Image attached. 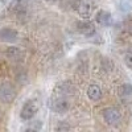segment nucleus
<instances>
[{
  "label": "nucleus",
  "mask_w": 132,
  "mask_h": 132,
  "mask_svg": "<svg viewBox=\"0 0 132 132\" xmlns=\"http://www.w3.org/2000/svg\"><path fill=\"white\" fill-rule=\"evenodd\" d=\"M16 98V89L12 83L4 82L0 85V101L3 103H11Z\"/></svg>",
  "instance_id": "nucleus-1"
},
{
  "label": "nucleus",
  "mask_w": 132,
  "mask_h": 132,
  "mask_svg": "<svg viewBox=\"0 0 132 132\" xmlns=\"http://www.w3.org/2000/svg\"><path fill=\"white\" fill-rule=\"evenodd\" d=\"M50 108L57 114H65L70 110V102L66 99L63 95L60 94V96H56L52 99L50 102Z\"/></svg>",
  "instance_id": "nucleus-2"
},
{
  "label": "nucleus",
  "mask_w": 132,
  "mask_h": 132,
  "mask_svg": "<svg viewBox=\"0 0 132 132\" xmlns=\"http://www.w3.org/2000/svg\"><path fill=\"white\" fill-rule=\"evenodd\" d=\"M103 118H104V122L108 126H118L120 122H122V115H120V112L116 108H112V107L104 110Z\"/></svg>",
  "instance_id": "nucleus-3"
},
{
  "label": "nucleus",
  "mask_w": 132,
  "mask_h": 132,
  "mask_svg": "<svg viewBox=\"0 0 132 132\" xmlns=\"http://www.w3.org/2000/svg\"><path fill=\"white\" fill-rule=\"evenodd\" d=\"M37 112V104L35 101H27L21 108V112H20V116L23 120H30L35 118Z\"/></svg>",
  "instance_id": "nucleus-4"
},
{
  "label": "nucleus",
  "mask_w": 132,
  "mask_h": 132,
  "mask_svg": "<svg viewBox=\"0 0 132 132\" xmlns=\"http://www.w3.org/2000/svg\"><path fill=\"white\" fill-rule=\"evenodd\" d=\"M19 38V33L17 30L12 28H3L0 29V40L3 42H15Z\"/></svg>",
  "instance_id": "nucleus-5"
},
{
  "label": "nucleus",
  "mask_w": 132,
  "mask_h": 132,
  "mask_svg": "<svg viewBox=\"0 0 132 132\" xmlns=\"http://www.w3.org/2000/svg\"><path fill=\"white\" fill-rule=\"evenodd\" d=\"M77 30H78L81 35L90 37L95 33V27H94L93 23H90V21H78V23H77Z\"/></svg>",
  "instance_id": "nucleus-6"
},
{
  "label": "nucleus",
  "mask_w": 132,
  "mask_h": 132,
  "mask_svg": "<svg viewBox=\"0 0 132 132\" xmlns=\"http://www.w3.org/2000/svg\"><path fill=\"white\" fill-rule=\"evenodd\" d=\"M77 11H78V13L82 17L85 19L90 17L91 11H93V3L90 0H81V2L77 3Z\"/></svg>",
  "instance_id": "nucleus-7"
},
{
  "label": "nucleus",
  "mask_w": 132,
  "mask_h": 132,
  "mask_svg": "<svg viewBox=\"0 0 132 132\" xmlns=\"http://www.w3.org/2000/svg\"><path fill=\"white\" fill-rule=\"evenodd\" d=\"M5 56L11 61H16L17 62V61H21V58H23V52H21L19 48H16V46H9L5 50Z\"/></svg>",
  "instance_id": "nucleus-8"
},
{
  "label": "nucleus",
  "mask_w": 132,
  "mask_h": 132,
  "mask_svg": "<svg viewBox=\"0 0 132 132\" xmlns=\"http://www.w3.org/2000/svg\"><path fill=\"white\" fill-rule=\"evenodd\" d=\"M9 11L16 13V15L27 11V0H13V2L9 4Z\"/></svg>",
  "instance_id": "nucleus-9"
},
{
  "label": "nucleus",
  "mask_w": 132,
  "mask_h": 132,
  "mask_svg": "<svg viewBox=\"0 0 132 132\" xmlns=\"http://www.w3.org/2000/svg\"><path fill=\"white\" fill-rule=\"evenodd\" d=\"M87 96H89L91 101L98 102L99 99L102 98V90H101V87H99L98 85H91L89 87V90H87Z\"/></svg>",
  "instance_id": "nucleus-10"
},
{
  "label": "nucleus",
  "mask_w": 132,
  "mask_h": 132,
  "mask_svg": "<svg viewBox=\"0 0 132 132\" xmlns=\"http://www.w3.org/2000/svg\"><path fill=\"white\" fill-rule=\"evenodd\" d=\"M96 21L102 25H110L111 24V15L106 11H99L96 15Z\"/></svg>",
  "instance_id": "nucleus-11"
},
{
  "label": "nucleus",
  "mask_w": 132,
  "mask_h": 132,
  "mask_svg": "<svg viewBox=\"0 0 132 132\" xmlns=\"http://www.w3.org/2000/svg\"><path fill=\"white\" fill-rule=\"evenodd\" d=\"M124 62H126V65L128 66V68L132 70V53L131 52L127 53L126 56H124Z\"/></svg>",
  "instance_id": "nucleus-12"
},
{
  "label": "nucleus",
  "mask_w": 132,
  "mask_h": 132,
  "mask_svg": "<svg viewBox=\"0 0 132 132\" xmlns=\"http://www.w3.org/2000/svg\"><path fill=\"white\" fill-rule=\"evenodd\" d=\"M57 131H62V129H70V126L69 124H66V123H63V122H60V124L57 126V128H56Z\"/></svg>",
  "instance_id": "nucleus-13"
},
{
  "label": "nucleus",
  "mask_w": 132,
  "mask_h": 132,
  "mask_svg": "<svg viewBox=\"0 0 132 132\" xmlns=\"http://www.w3.org/2000/svg\"><path fill=\"white\" fill-rule=\"evenodd\" d=\"M122 94H132V87L128 85H124L122 87Z\"/></svg>",
  "instance_id": "nucleus-14"
},
{
  "label": "nucleus",
  "mask_w": 132,
  "mask_h": 132,
  "mask_svg": "<svg viewBox=\"0 0 132 132\" xmlns=\"http://www.w3.org/2000/svg\"><path fill=\"white\" fill-rule=\"evenodd\" d=\"M45 2H48V3H54V2H57V0H45Z\"/></svg>",
  "instance_id": "nucleus-15"
}]
</instances>
